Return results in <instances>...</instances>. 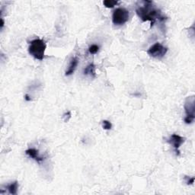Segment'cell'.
I'll return each instance as SVG.
<instances>
[{
  "instance_id": "6da1fadb",
  "label": "cell",
  "mask_w": 195,
  "mask_h": 195,
  "mask_svg": "<svg viewBox=\"0 0 195 195\" xmlns=\"http://www.w3.org/2000/svg\"><path fill=\"white\" fill-rule=\"evenodd\" d=\"M145 5L140 6L136 9V14L143 22H150L151 28L154 25L156 19L165 20L166 18L161 15L160 10L152 6V3L150 1L144 2Z\"/></svg>"
},
{
  "instance_id": "7a4b0ae2",
  "label": "cell",
  "mask_w": 195,
  "mask_h": 195,
  "mask_svg": "<svg viewBox=\"0 0 195 195\" xmlns=\"http://www.w3.org/2000/svg\"><path fill=\"white\" fill-rule=\"evenodd\" d=\"M46 43L42 39H35L30 42L28 53L38 60H43L44 59V53L46 50Z\"/></svg>"
},
{
  "instance_id": "3957f363",
  "label": "cell",
  "mask_w": 195,
  "mask_h": 195,
  "mask_svg": "<svg viewBox=\"0 0 195 195\" xmlns=\"http://www.w3.org/2000/svg\"><path fill=\"white\" fill-rule=\"evenodd\" d=\"M195 98L194 95L187 97L185 100L184 103V110H185L186 117H184V122L185 124H190L194 121L195 118Z\"/></svg>"
},
{
  "instance_id": "277c9868",
  "label": "cell",
  "mask_w": 195,
  "mask_h": 195,
  "mask_svg": "<svg viewBox=\"0 0 195 195\" xmlns=\"http://www.w3.org/2000/svg\"><path fill=\"white\" fill-rule=\"evenodd\" d=\"M129 19V12L124 8H116L112 15V22L115 25H123Z\"/></svg>"
},
{
  "instance_id": "5b68a950",
  "label": "cell",
  "mask_w": 195,
  "mask_h": 195,
  "mask_svg": "<svg viewBox=\"0 0 195 195\" xmlns=\"http://www.w3.org/2000/svg\"><path fill=\"white\" fill-rule=\"evenodd\" d=\"M168 51V48L163 46L160 43H156L152 46L149 47L147 50V54L150 57L156 58V59H162L166 54Z\"/></svg>"
},
{
  "instance_id": "8992f818",
  "label": "cell",
  "mask_w": 195,
  "mask_h": 195,
  "mask_svg": "<svg viewBox=\"0 0 195 195\" xmlns=\"http://www.w3.org/2000/svg\"><path fill=\"white\" fill-rule=\"evenodd\" d=\"M168 143L171 144L172 146L174 147L175 149V152H176V155L179 156L180 155V151H179V148H180L181 146L183 144L184 142H185V138L183 137V136H179L178 134H172L170 138L167 140Z\"/></svg>"
},
{
  "instance_id": "52a82bcc",
  "label": "cell",
  "mask_w": 195,
  "mask_h": 195,
  "mask_svg": "<svg viewBox=\"0 0 195 195\" xmlns=\"http://www.w3.org/2000/svg\"><path fill=\"white\" fill-rule=\"evenodd\" d=\"M78 64H79L78 58H77L76 57L72 58L71 60H70L69 67H68V69H66V73H65V75H66V76H69V75H71L72 74H73V73L75 72V69H76Z\"/></svg>"
},
{
  "instance_id": "ba28073f",
  "label": "cell",
  "mask_w": 195,
  "mask_h": 195,
  "mask_svg": "<svg viewBox=\"0 0 195 195\" xmlns=\"http://www.w3.org/2000/svg\"><path fill=\"white\" fill-rule=\"evenodd\" d=\"M26 155H28L30 158H32L33 159H34L35 161H37L38 162H43L44 158L41 157L39 156V152L38 150L35 149H28L25 151Z\"/></svg>"
},
{
  "instance_id": "9c48e42d",
  "label": "cell",
  "mask_w": 195,
  "mask_h": 195,
  "mask_svg": "<svg viewBox=\"0 0 195 195\" xmlns=\"http://www.w3.org/2000/svg\"><path fill=\"white\" fill-rule=\"evenodd\" d=\"M84 74L86 75H90L94 78L95 77V66L93 63H91L84 69Z\"/></svg>"
},
{
  "instance_id": "30bf717a",
  "label": "cell",
  "mask_w": 195,
  "mask_h": 195,
  "mask_svg": "<svg viewBox=\"0 0 195 195\" xmlns=\"http://www.w3.org/2000/svg\"><path fill=\"white\" fill-rule=\"evenodd\" d=\"M18 187V182L16 181L7 186V188H8L10 194H16Z\"/></svg>"
},
{
  "instance_id": "8fae6325",
  "label": "cell",
  "mask_w": 195,
  "mask_h": 195,
  "mask_svg": "<svg viewBox=\"0 0 195 195\" xmlns=\"http://www.w3.org/2000/svg\"><path fill=\"white\" fill-rule=\"evenodd\" d=\"M118 2L117 1H113V0H105V1L103 2V4L104 6H105L106 8H113L114 6H117V5H118Z\"/></svg>"
},
{
  "instance_id": "7c38bea8",
  "label": "cell",
  "mask_w": 195,
  "mask_h": 195,
  "mask_svg": "<svg viewBox=\"0 0 195 195\" xmlns=\"http://www.w3.org/2000/svg\"><path fill=\"white\" fill-rule=\"evenodd\" d=\"M98 50H99V47H98V45H96V44L91 45V46L89 47V51L91 54H97V53L98 52Z\"/></svg>"
},
{
  "instance_id": "4fadbf2b",
  "label": "cell",
  "mask_w": 195,
  "mask_h": 195,
  "mask_svg": "<svg viewBox=\"0 0 195 195\" xmlns=\"http://www.w3.org/2000/svg\"><path fill=\"white\" fill-rule=\"evenodd\" d=\"M102 127L104 130H106V131H109V130L111 129L112 127V124L110 121H102Z\"/></svg>"
},
{
  "instance_id": "5bb4252c",
  "label": "cell",
  "mask_w": 195,
  "mask_h": 195,
  "mask_svg": "<svg viewBox=\"0 0 195 195\" xmlns=\"http://www.w3.org/2000/svg\"><path fill=\"white\" fill-rule=\"evenodd\" d=\"M185 179H187L186 181V183H187V185H191V184H193L194 182V177H191L190 178L188 176H185Z\"/></svg>"
},
{
  "instance_id": "9a60e30c",
  "label": "cell",
  "mask_w": 195,
  "mask_h": 195,
  "mask_svg": "<svg viewBox=\"0 0 195 195\" xmlns=\"http://www.w3.org/2000/svg\"><path fill=\"white\" fill-rule=\"evenodd\" d=\"M70 117H71V112L70 111L66 112V113H65L64 115H63V120H64L65 122L69 121Z\"/></svg>"
},
{
  "instance_id": "2e32d148",
  "label": "cell",
  "mask_w": 195,
  "mask_h": 195,
  "mask_svg": "<svg viewBox=\"0 0 195 195\" xmlns=\"http://www.w3.org/2000/svg\"><path fill=\"white\" fill-rule=\"evenodd\" d=\"M24 99H25L26 101H30L31 100V98H30L28 95H25V96H24Z\"/></svg>"
},
{
  "instance_id": "e0dca14e",
  "label": "cell",
  "mask_w": 195,
  "mask_h": 195,
  "mask_svg": "<svg viewBox=\"0 0 195 195\" xmlns=\"http://www.w3.org/2000/svg\"><path fill=\"white\" fill-rule=\"evenodd\" d=\"M3 26H4V20L3 18H1V29H3Z\"/></svg>"
}]
</instances>
